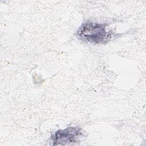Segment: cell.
Returning a JSON list of instances; mask_svg holds the SVG:
<instances>
[{"mask_svg": "<svg viewBox=\"0 0 146 146\" xmlns=\"http://www.w3.org/2000/svg\"><path fill=\"white\" fill-rule=\"evenodd\" d=\"M82 135V129L78 127H69L56 131L51 135L53 145H65L76 143Z\"/></svg>", "mask_w": 146, "mask_h": 146, "instance_id": "obj_2", "label": "cell"}, {"mask_svg": "<svg viewBox=\"0 0 146 146\" xmlns=\"http://www.w3.org/2000/svg\"><path fill=\"white\" fill-rule=\"evenodd\" d=\"M105 23L91 21L83 23L78 29L76 35L81 40L96 43H105L113 37L112 31H107Z\"/></svg>", "mask_w": 146, "mask_h": 146, "instance_id": "obj_1", "label": "cell"}]
</instances>
